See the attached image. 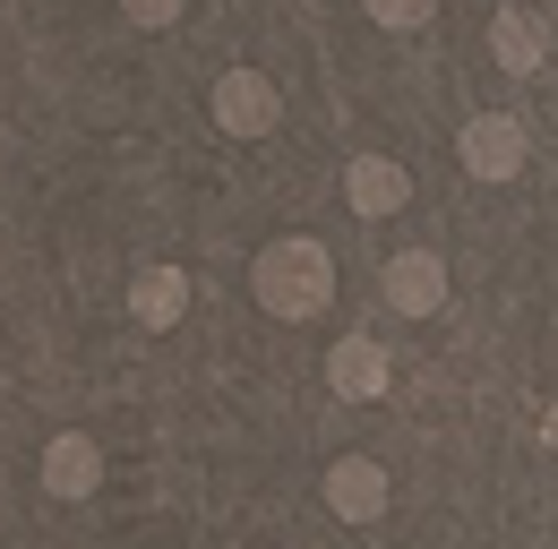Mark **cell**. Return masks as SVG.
Instances as JSON below:
<instances>
[{
    "mask_svg": "<svg viewBox=\"0 0 558 549\" xmlns=\"http://www.w3.org/2000/svg\"><path fill=\"white\" fill-rule=\"evenodd\" d=\"M464 172H482V181H507V172H524V121H507V112H482V121H464Z\"/></svg>",
    "mask_w": 558,
    "mask_h": 549,
    "instance_id": "cell-3",
    "label": "cell"
},
{
    "mask_svg": "<svg viewBox=\"0 0 558 549\" xmlns=\"http://www.w3.org/2000/svg\"><path fill=\"white\" fill-rule=\"evenodd\" d=\"M344 198L352 215H396V206L413 198V181H404V163H387V155H361L344 172Z\"/></svg>",
    "mask_w": 558,
    "mask_h": 549,
    "instance_id": "cell-6",
    "label": "cell"
},
{
    "mask_svg": "<svg viewBox=\"0 0 558 549\" xmlns=\"http://www.w3.org/2000/svg\"><path fill=\"white\" fill-rule=\"evenodd\" d=\"M250 283H258V309H267V318H318V309L336 301V258L292 232V241H267V249H258Z\"/></svg>",
    "mask_w": 558,
    "mask_h": 549,
    "instance_id": "cell-1",
    "label": "cell"
},
{
    "mask_svg": "<svg viewBox=\"0 0 558 549\" xmlns=\"http://www.w3.org/2000/svg\"><path fill=\"white\" fill-rule=\"evenodd\" d=\"M283 121V95L267 69H223L215 77V130L223 137H267Z\"/></svg>",
    "mask_w": 558,
    "mask_h": 549,
    "instance_id": "cell-2",
    "label": "cell"
},
{
    "mask_svg": "<svg viewBox=\"0 0 558 549\" xmlns=\"http://www.w3.org/2000/svg\"><path fill=\"white\" fill-rule=\"evenodd\" d=\"M387 301H396L404 318H429V309L447 301V267H438L429 249H404V258L387 267Z\"/></svg>",
    "mask_w": 558,
    "mask_h": 549,
    "instance_id": "cell-5",
    "label": "cell"
},
{
    "mask_svg": "<svg viewBox=\"0 0 558 549\" xmlns=\"http://www.w3.org/2000/svg\"><path fill=\"white\" fill-rule=\"evenodd\" d=\"M369 17H378V26H396V35H413V26H429V0H378Z\"/></svg>",
    "mask_w": 558,
    "mask_h": 549,
    "instance_id": "cell-11",
    "label": "cell"
},
{
    "mask_svg": "<svg viewBox=\"0 0 558 549\" xmlns=\"http://www.w3.org/2000/svg\"><path fill=\"white\" fill-rule=\"evenodd\" d=\"M542 44H550V35H542L533 9H498V17H489V52H498L507 77H533V69H542Z\"/></svg>",
    "mask_w": 558,
    "mask_h": 549,
    "instance_id": "cell-7",
    "label": "cell"
},
{
    "mask_svg": "<svg viewBox=\"0 0 558 549\" xmlns=\"http://www.w3.org/2000/svg\"><path fill=\"white\" fill-rule=\"evenodd\" d=\"M542 438H550V447H558V404H550V420H542Z\"/></svg>",
    "mask_w": 558,
    "mask_h": 549,
    "instance_id": "cell-13",
    "label": "cell"
},
{
    "mask_svg": "<svg viewBox=\"0 0 558 549\" xmlns=\"http://www.w3.org/2000/svg\"><path fill=\"white\" fill-rule=\"evenodd\" d=\"M327 507H336L344 524L387 515V473H378V464H361V455H336V464H327Z\"/></svg>",
    "mask_w": 558,
    "mask_h": 549,
    "instance_id": "cell-4",
    "label": "cell"
},
{
    "mask_svg": "<svg viewBox=\"0 0 558 549\" xmlns=\"http://www.w3.org/2000/svg\"><path fill=\"white\" fill-rule=\"evenodd\" d=\"M327 387H336V395H378V387H387V352H378V343H336V352H327Z\"/></svg>",
    "mask_w": 558,
    "mask_h": 549,
    "instance_id": "cell-10",
    "label": "cell"
},
{
    "mask_svg": "<svg viewBox=\"0 0 558 549\" xmlns=\"http://www.w3.org/2000/svg\"><path fill=\"white\" fill-rule=\"evenodd\" d=\"M130 309H138V327H172L181 309H190V274L181 267H146L130 283Z\"/></svg>",
    "mask_w": 558,
    "mask_h": 549,
    "instance_id": "cell-9",
    "label": "cell"
},
{
    "mask_svg": "<svg viewBox=\"0 0 558 549\" xmlns=\"http://www.w3.org/2000/svg\"><path fill=\"white\" fill-rule=\"evenodd\" d=\"M95 480H104V455H95V438L61 429V438L44 447V489H61V498H86Z\"/></svg>",
    "mask_w": 558,
    "mask_h": 549,
    "instance_id": "cell-8",
    "label": "cell"
},
{
    "mask_svg": "<svg viewBox=\"0 0 558 549\" xmlns=\"http://www.w3.org/2000/svg\"><path fill=\"white\" fill-rule=\"evenodd\" d=\"M138 26H181V0H130Z\"/></svg>",
    "mask_w": 558,
    "mask_h": 549,
    "instance_id": "cell-12",
    "label": "cell"
}]
</instances>
